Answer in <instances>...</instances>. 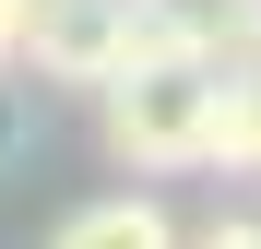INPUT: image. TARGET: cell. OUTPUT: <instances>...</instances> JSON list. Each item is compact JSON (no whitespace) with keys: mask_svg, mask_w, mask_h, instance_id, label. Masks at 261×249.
<instances>
[{"mask_svg":"<svg viewBox=\"0 0 261 249\" xmlns=\"http://www.w3.org/2000/svg\"><path fill=\"white\" fill-rule=\"evenodd\" d=\"M95 119H107V154L130 178H178V166L214 154V60L143 36V48L95 83Z\"/></svg>","mask_w":261,"mask_h":249,"instance_id":"obj_1","label":"cell"},{"mask_svg":"<svg viewBox=\"0 0 261 249\" xmlns=\"http://www.w3.org/2000/svg\"><path fill=\"white\" fill-rule=\"evenodd\" d=\"M143 48V0H24V71L36 83H95Z\"/></svg>","mask_w":261,"mask_h":249,"instance_id":"obj_2","label":"cell"},{"mask_svg":"<svg viewBox=\"0 0 261 249\" xmlns=\"http://www.w3.org/2000/svg\"><path fill=\"white\" fill-rule=\"evenodd\" d=\"M202 166L261 178V24L214 48V154H202Z\"/></svg>","mask_w":261,"mask_h":249,"instance_id":"obj_3","label":"cell"},{"mask_svg":"<svg viewBox=\"0 0 261 249\" xmlns=\"http://www.w3.org/2000/svg\"><path fill=\"white\" fill-rule=\"evenodd\" d=\"M48 249H178V214H166L154 190H107V202H83Z\"/></svg>","mask_w":261,"mask_h":249,"instance_id":"obj_4","label":"cell"},{"mask_svg":"<svg viewBox=\"0 0 261 249\" xmlns=\"http://www.w3.org/2000/svg\"><path fill=\"white\" fill-rule=\"evenodd\" d=\"M261 24V0H143V36H154V48H226V36H249Z\"/></svg>","mask_w":261,"mask_h":249,"instance_id":"obj_5","label":"cell"},{"mask_svg":"<svg viewBox=\"0 0 261 249\" xmlns=\"http://www.w3.org/2000/svg\"><path fill=\"white\" fill-rule=\"evenodd\" d=\"M178 249H261V214H214V226H190Z\"/></svg>","mask_w":261,"mask_h":249,"instance_id":"obj_6","label":"cell"},{"mask_svg":"<svg viewBox=\"0 0 261 249\" xmlns=\"http://www.w3.org/2000/svg\"><path fill=\"white\" fill-rule=\"evenodd\" d=\"M12 143H24V71H0V166H12Z\"/></svg>","mask_w":261,"mask_h":249,"instance_id":"obj_7","label":"cell"}]
</instances>
